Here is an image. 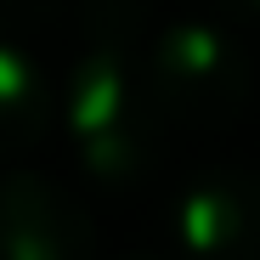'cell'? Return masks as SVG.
<instances>
[{
	"label": "cell",
	"instance_id": "obj_6",
	"mask_svg": "<svg viewBox=\"0 0 260 260\" xmlns=\"http://www.w3.org/2000/svg\"><path fill=\"white\" fill-rule=\"evenodd\" d=\"M51 0H0V17H40Z\"/></svg>",
	"mask_w": 260,
	"mask_h": 260
},
{
	"label": "cell",
	"instance_id": "obj_3",
	"mask_svg": "<svg viewBox=\"0 0 260 260\" xmlns=\"http://www.w3.org/2000/svg\"><path fill=\"white\" fill-rule=\"evenodd\" d=\"M96 232L62 187L40 176L0 181V260H91Z\"/></svg>",
	"mask_w": 260,
	"mask_h": 260
},
{
	"label": "cell",
	"instance_id": "obj_5",
	"mask_svg": "<svg viewBox=\"0 0 260 260\" xmlns=\"http://www.w3.org/2000/svg\"><path fill=\"white\" fill-rule=\"evenodd\" d=\"M51 113H57V96L46 68L28 51L0 46V158L40 147V136L51 130Z\"/></svg>",
	"mask_w": 260,
	"mask_h": 260
},
{
	"label": "cell",
	"instance_id": "obj_4",
	"mask_svg": "<svg viewBox=\"0 0 260 260\" xmlns=\"http://www.w3.org/2000/svg\"><path fill=\"white\" fill-rule=\"evenodd\" d=\"M176 232L198 260H260V176L209 170L176 204Z\"/></svg>",
	"mask_w": 260,
	"mask_h": 260
},
{
	"label": "cell",
	"instance_id": "obj_1",
	"mask_svg": "<svg viewBox=\"0 0 260 260\" xmlns=\"http://www.w3.org/2000/svg\"><path fill=\"white\" fill-rule=\"evenodd\" d=\"M147 62V57H142ZM142 62L130 51H85V68L68 91V130L96 181L124 187L153 170L158 153V108L147 96Z\"/></svg>",
	"mask_w": 260,
	"mask_h": 260
},
{
	"label": "cell",
	"instance_id": "obj_2",
	"mask_svg": "<svg viewBox=\"0 0 260 260\" xmlns=\"http://www.w3.org/2000/svg\"><path fill=\"white\" fill-rule=\"evenodd\" d=\"M142 79H147V96H153L158 119L192 124V130L232 124L249 108V91H254V74H249V57L238 51V40H226L209 23L164 28L147 46Z\"/></svg>",
	"mask_w": 260,
	"mask_h": 260
}]
</instances>
